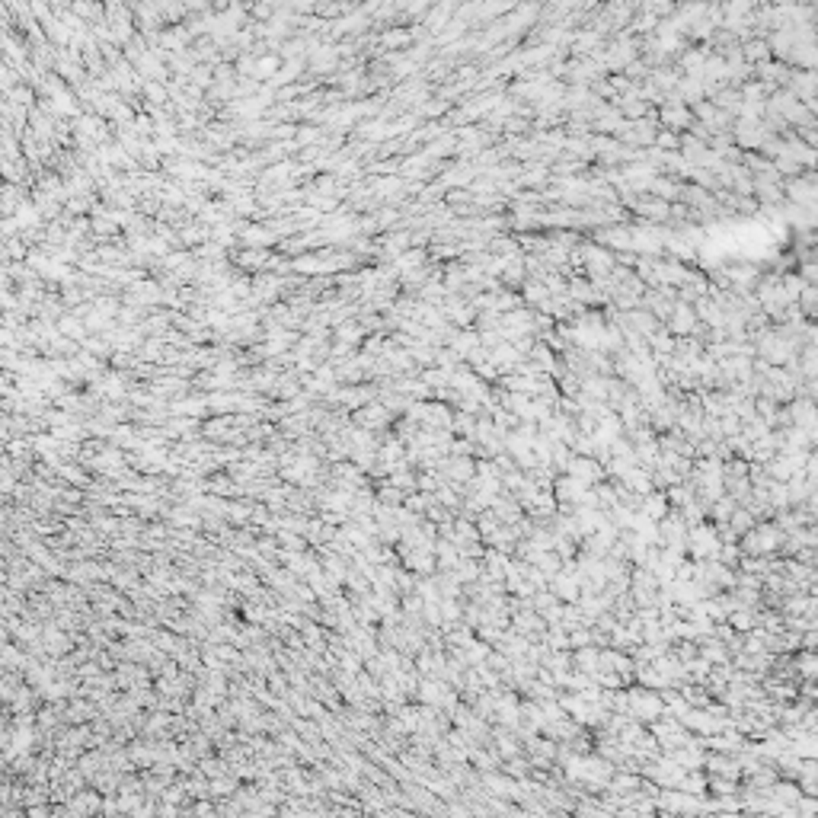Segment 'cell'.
Here are the masks:
<instances>
[{"mask_svg":"<svg viewBox=\"0 0 818 818\" xmlns=\"http://www.w3.org/2000/svg\"><path fill=\"white\" fill-rule=\"evenodd\" d=\"M799 665H802V675H806V678H815V655H812V652L802 655Z\"/></svg>","mask_w":818,"mask_h":818,"instance_id":"obj_9","label":"cell"},{"mask_svg":"<svg viewBox=\"0 0 818 818\" xmlns=\"http://www.w3.org/2000/svg\"><path fill=\"white\" fill-rule=\"evenodd\" d=\"M598 652H601V649H595V646H579L576 655H572L576 668L579 671H588V675H595V671H598Z\"/></svg>","mask_w":818,"mask_h":818,"instance_id":"obj_5","label":"cell"},{"mask_svg":"<svg viewBox=\"0 0 818 818\" xmlns=\"http://www.w3.org/2000/svg\"><path fill=\"white\" fill-rule=\"evenodd\" d=\"M786 537L777 524H751V528L742 534V557H767L780 547V540Z\"/></svg>","mask_w":818,"mask_h":818,"instance_id":"obj_1","label":"cell"},{"mask_svg":"<svg viewBox=\"0 0 818 818\" xmlns=\"http://www.w3.org/2000/svg\"><path fill=\"white\" fill-rule=\"evenodd\" d=\"M515 627H518V630H540V627H544V620H540V617H534L530 611H521V614H515Z\"/></svg>","mask_w":818,"mask_h":818,"instance_id":"obj_8","label":"cell"},{"mask_svg":"<svg viewBox=\"0 0 818 818\" xmlns=\"http://www.w3.org/2000/svg\"><path fill=\"white\" fill-rule=\"evenodd\" d=\"M668 511H671V505H668V499H665V493H646L642 495V515H646V518L662 521Z\"/></svg>","mask_w":818,"mask_h":818,"instance_id":"obj_4","label":"cell"},{"mask_svg":"<svg viewBox=\"0 0 818 818\" xmlns=\"http://www.w3.org/2000/svg\"><path fill=\"white\" fill-rule=\"evenodd\" d=\"M569 476H576V480H582V483H601V476H605V467L598 464V460H592V454H572L566 464Z\"/></svg>","mask_w":818,"mask_h":818,"instance_id":"obj_3","label":"cell"},{"mask_svg":"<svg viewBox=\"0 0 818 818\" xmlns=\"http://www.w3.org/2000/svg\"><path fill=\"white\" fill-rule=\"evenodd\" d=\"M623 713L630 719H642V723H652L665 713V703H662L659 694H652L646 688H633L623 694Z\"/></svg>","mask_w":818,"mask_h":818,"instance_id":"obj_2","label":"cell"},{"mask_svg":"<svg viewBox=\"0 0 818 818\" xmlns=\"http://www.w3.org/2000/svg\"><path fill=\"white\" fill-rule=\"evenodd\" d=\"M518 509H521L518 502H493L495 518H499V521H511V524H515V521L521 518V511H518Z\"/></svg>","mask_w":818,"mask_h":818,"instance_id":"obj_7","label":"cell"},{"mask_svg":"<svg viewBox=\"0 0 818 818\" xmlns=\"http://www.w3.org/2000/svg\"><path fill=\"white\" fill-rule=\"evenodd\" d=\"M445 470H447V476H451V480H460V483H470V476H474V464H470L467 457L445 464Z\"/></svg>","mask_w":818,"mask_h":818,"instance_id":"obj_6","label":"cell"}]
</instances>
